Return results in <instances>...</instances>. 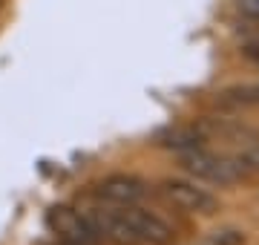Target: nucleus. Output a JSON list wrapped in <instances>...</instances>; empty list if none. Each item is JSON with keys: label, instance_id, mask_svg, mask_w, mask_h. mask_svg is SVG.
<instances>
[{"label": "nucleus", "instance_id": "nucleus-5", "mask_svg": "<svg viewBox=\"0 0 259 245\" xmlns=\"http://www.w3.org/2000/svg\"><path fill=\"white\" fill-rule=\"evenodd\" d=\"M95 199L107 205H139L150 193L147 182L136 173H110L95 182Z\"/></svg>", "mask_w": 259, "mask_h": 245}, {"label": "nucleus", "instance_id": "nucleus-3", "mask_svg": "<svg viewBox=\"0 0 259 245\" xmlns=\"http://www.w3.org/2000/svg\"><path fill=\"white\" fill-rule=\"evenodd\" d=\"M158 196L164 199L167 205L185 211V214L210 217V214L219 211V199L207 188H202L190 179H161L158 182Z\"/></svg>", "mask_w": 259, "mask_h": 245}, {"label": "nucleus", "instance_id": "nucleus-2", "mask_svg": "<svg viewBox=\"0 0 259 245\" xmlns=\"http://www.w3.org/2000/svg\"><path fill=\"white\" fill-rule=\"evenodd\" d=\"M182 165L187 173H193L196 179L213 182V185H233V182L245 179L250 170L245 168V161L236 156H219L204 147H196L190 153H182Z\"/></svg>", "mask_w": 259, "mask_h": 245}, {"label": "nucleus", "instance_id": "nucleus-12", "mask_svg": "<svg viewBox=\"0 0 259 245\" xmlns=\"http://www.w3.org/2000/svg\"><path fill=\"white\" fill-rule=\"evenodd\" d=\"M49 245H69V242H64V239H52Z\"/></svg>", "mask_w": 259, "mask_h": 245}, {"label": "nucleus", "instance_id": "nucleus-9", "mask_svg": "<svg viewBox=\"0 0 259 245\" xmlns=\"http://www.w3.org/2000/svg\"><path fill=\"white\" fill-rule=\"evenodd\" d=\"M239 52H242V58H248V61L259 64V35L256 38H250V40H245V44L239 47Z\"/></svg>", "mask_w": 259, "mask_h": 245}, {"label": "nucleus", "instance_id": "nucleus-10", "mask_svg": "<svg viewBox=\"0 0 259 245\" xmlns=\"http://www.w3.org/2000/svg\"><path fill=\"white\" fill-rule=\"evenodd\" d=\"M233 3H236V9H239L245 18L259 20V0H233Z\"/></svg>", "mask_w": 259, "mask_h": 245}, {"label": "nucleus", "instance_id": "nucleus-11", "mask_svg": "<svg viewBox=\"0 0 259 245\" xmlns=\"http://www.w3.org/2000/svg\"><path fill=\"white\" fill-rule=\"evenodd\" d=\"M239 159L245 161V168H248V170H259V147H250V150H245Z\"/></svg>", "mask_w": 259, "mask_h": 245}, {"label": "nucleus", "instance_id": "nucleus-4", "mask_svg": "<svg viewBox=\"0 0 259 245\" xmlns=\"http://www.w3.org/2000/svg\"><path fill=\"white\" fill-rule=\"evenodd\" d=\"M47 228L55 239H64L69 245H98L101 236L87 219L81 208L72 205H52L47 211Z\"/></svg>", "mask_w": 259, "mask_h": 245}, {"label": "nucleus", "instance_id": "nucleus-7", "mask_svg": "<svg viewBox=\"0 0 259 245\" xmlns=\"http://www.w3.org/2000/svg\"><path fill=\"white\" fill-rule=\"evenodd\" d=\"M158 144L173 147V150H179V153H190V150H196V147L204 144V136L196 133V130H190V127H176V130H170L167 136H161Z\"/></svg>", "mask_w": 259, "mask_h": 245}, {"label": "nucleus", "instance_id": "nucleus-1", "mask_svg": "<svg viewBox=\"0 0 259 245\" xmlns=\"http://www.w3.org/2000/svg\"><path fill=\"white\" fill-rule=\"evenodd\" d=\"M81 211L98 231L101 242L107 239L112 245H167L173 239V228L156 214L141 211L139 205H107L95 199Z\"/></svg>", "mask_w": 259, "mask_h": 245}, {"label": "nucleus", "instance_id": "nucleus-6", "mask_svg": "<svg viewBox=\"0 0 259 245\" xmlns=\"http://www.w3.org/2000/svg\"><path fill=\"white\" fill-rule=\"evenodd\" d=\"M219 104L225 107H259V84H236L219 93Z\"/></svg>", "mask_w": 259, "mask_h": 245}, {"label": "nucleus", "instance_id": "nucleus-13", "mask_svg": "<svg viewBox=\"0 0 259 245\" xmlns=\"http://www.w3.org/2000/svg\"><path fill=\"white\" fill-rule=\"evenodd\" d=\"M0 3H3V0H0Z\"/></svg>", "mask_w": 259, "mask_h": 245}, {"label": "nucleus", "instance_id": "nucleus-8", "mask_svg": "<svg viewBox=\"0 0 259 245\" xmlns=\"http://www.w3.org/2000/svg\"><path fill=\"white\" fill-rule=\"evenodd\" d=\"M245 242V234L236 231V228H216L210 234V245H242Z\"/></svg>", "mask_w": 259, "mask_h": 245}]
</instances>
